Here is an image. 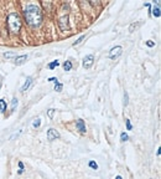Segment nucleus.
Returning a JSON list of instances; mask_svg holds the SVG:
<instances>
[{"label": "nucleus", "instance_id": "obj_1", "mask_svg": "<svg viewBox=\"0 0 161 179\" xmlns=\"http://www.w3.org/2000/svg\"><path fill=\"white\" fill-rule=\"evenodd\" d=\"M25 19L29 25L31 26H39L42 21V11L37 5H34V4H30V5L26 6L25 9Z\"/></svg>", "mask_w": 161, "mask_h": 179}, {"label": "nucleus", "instance_id": "obj_2", "mask_svg": "<svg viewBox=\"0 0 161 179\" xmlns=\"http://www.w3.org/2000/svg\"><path fill=\"white\" fill-rule=\"evenodd\" d=\"M7 26H9V30L12 34H18L20 29H21V19H20L19 14L10 12L7 15Z\"/></svg>", "mask_w": 161, "mask_h": 179}, {"label": "nucleus", "instance_id": "obj_3", "mask_svg": "<svg viewBox=\"0 0 161 179\" xmlns=\"http://www.w3.org/2000/svg\"><path fill=\"white\" fill-rule=\"evenodd\" d=\"M122 52H123V47L122 46H115L110 50V52H109V59H113L115 60L117 57H119L122 55Z\"/></svg>", "mask_w": 161, "mask_h": 179}, {"label": "nucleus", "instance_id": "obj_4", "mask_svg": "<svg viewBox=\"0 0 161 179\" xmlns=\"http://www.w3.org/2000/svg\"><path fill=\"white\" fill-rule=\"evenodd\" d=\"M57 138H60V133H58V131H56L55 128H50V130L47 131V139L48 141H55V139H57Z\"/></svg>", "mask_w": 161, "mask_h": 179}, {"label": "nucleus", "instance_id": "obj_5", "mask_svg": "<svg viewBox=\"0 0 161 179\" xmlns=\"http://www.w3.org/2000/svg\"><path fill=\"white\" fill-rule=\"evenodd\" d=\"M94 62V55H87L83 59V67L84 69H90Z\"/></svg>", "mask_w": 161, "mask_h": 179}, {"label": "nucleus", "instance_id": "obj_6", "mask_svg": "<svg viewBox=\"0 0 161 179\" xmlns=\"http://www.w3.org/2000/svg\"><path fill=\"white\" fill-rule=\"evenodd\" d=\"M76 127H77V130L82 133V134H84V133H86V124H84V121L83 119H81V118L77 119Z\"/></svg>", "mask_w": 161, "mask_h": 179}, {"label": "nucleus", "instance_id": "obj_7", "mask_svg": "<svg viewBox=\"0 0 161 179\" xmlns=\"http://www.w3.org/2000/svg\"><path fill=\"white\" fill-rule=\"evenodd\" d=\"M26 60H27V55H21V56H16V59H15V64L16 65H22V64H25L26 62Z\"/></svg>", "mask_w": 161, "mask_h": 179}, {"label": "nucleus", "instance_id": "obj_8", "mask_svg": "<svg viewBox=\"0 0 161 179\" xmlns=\"http://www.w3.org/2000/svg\"><path fill=\"white\" fill-rule=\"evenodd\" d=\"M31 84H32V77H27V78H26V81H25V84H24V86L21 87V90H20V91H21V92L24 93L25 91H27V90H29V87H30Z\"/></svg>", "mask_w": 161, "mask_h": 179}, {"label": "nucleus", "instance_id": "obj_9", "mask_svg": "<svg viewBox=\"0 0 161 179\" xmlns=\"http://www.w3.org/2000/svg\"><path fill=\"white\" fill-rule=\"evenodd\" d=\"M152 14H154L155 18H160L161 12H160V3H158V5L154 8V10H152Z\"/></svg>", "mask_w": 161, "mask_h": 179}, {"label": "nucleus", "instance_id": "obj_10", "mask_svg": "<svg viewBox=\"0 0 161 179\" xmlns=\"http://www.w3.org/2000/svg\"><path fill=\"white\" fill-rule=\"evenodd\" d=\"M6 111V101L5 99H0V112L4 113Z\"/></svg>", "mask_w": 161, "mask_h": 179}, {"label": "nucleus", "instance_id": "obj_11", "mask_svg": "<svg viewBox=\"0 0 161 179\" xmlns=\"http://www.w3.org/2000/svg\"><path fill=\"white\" fill-rule=\"evenodd\" d=\"M63 69H65V71H71V69H72V62H71V61H66L65 64H63Z\"/></svg>", "mask_w": 161, "mask_h": 179}, {"label": "nucleus", "instance_id": "obj_12", "mask_svg": "<svg viewBox=\"0 0 161 179\" xmlns=\"http://www.w3.org/2000/svg\"><path fill=\"white\" fill-rule=\"evenodd\" d=\"M18 98H16V97H14V98H12V101H11V111H15V108L16 107H18Z\"/></svg>", "mask_w": 161, "mask_h": 179}, {"label": "nucleus", "instance_id": "obj_13", "mask_svg": "<svg viewBox=\"0 0 161 179\" xmlns=\"http://www.w3.org/2000/svg\"><path fill=\"white\" fill-rule=\"evenodd\" d=\"M57 66H60V62L56 60V61H52L51 64H48V69L50 70H53L55 67H57Z\"/></svg>", "mask_w": 161, "mask_h": 179}, {"label": "nucleus", "instance_id": "obj_14", "mask_svg": "<svg viewBox=\"0 0 161 179\" xmlns=\"http://www.w3.org/2000/svg\"><path fill=\"white\" fill-rule=\"evenodd\" d=\"M62 87H63V86H62V84H60L58 80L55 81V90L57 91V92H61V91H62Z\"/></svg>", "mask_w": 161, "mask_h": 179}, {"label": "nucleus", "instance_id": "obj_15", "mask_svg": "<svg viewBox=\"0 0 161 179\" xmlns=\"http://www.w3.org/2000/svg\"><path fill=\"white\" fill-rule=\"evenodd\" d=\"M128 139H129V137H128V134H126L125 132H123L122 134H120V141H122V142H125V141H128Z\"/></svg>", "mask_w": 161, "mask_h": 179}, {"label": "nucleus", "instance_id": "obj_16", "mask_svg": "<svg viewBox=\"0 0 161 179\" xmlns=\"http://www.w3.org/2000/svg\"><path fill=\"white\" fill-rule=\"evenodd\" d=\"M84 39H86V35H82V36L79 37V39H78V40L76 41V43L73 44V46H77V45H79V44H81V43H82V41H83Z\"/></svg>", "mask_w": 161, "mask_h": 179}, {"label": "nucleus", "instance_id": "obj_17", "mask_svg": "<svg viewBox=\"0 0 161 179\" xmlns=\"http://www.w3.org/2000/svg\"><path fill=\"white\" fill-rule=\"evenodd\" d=\"M89 167L92 168V169H98V164L96 163V162L90 160V162H89Z\"/></svg>", "mask_w": 161, "mask_h": 179}, {"label": "nucleus", "instance_id": "obj_18", "mask_svg": "<svg viewBox=\"0 0 161 179\" xmlns=\"http://www.w3.org/2000/svg\"><path fill=\"white\" fill-rule=\"evenodd\" d=\"M125 123H126V128H128V131H130L131 128H133V126H131V123H130V121H129V119H125Z\"/></svg>", "mask_w": 161, "mask_h": 179}, {"label": "nucleus", "instance_id": "obj_19", "mask_svg": "<svg viewBox=\"0 0 161 179\" xmlns=\"http://www.w3.org/2000/svg\"><path fill=\"white\" fill-rule=\"evenodd\" d=\"M40 118H37L36 121H35V122H34V124H32V126H34L35 128H37V127H40V124H41V122H40Z\"/></svg>", "mask_w": 161, "mask_h": 179}, {"label": "nucleus", "instance_id": "obj_20", "mask_svg": "<svg viewBox=\"0 0 161 179\" xmlns=\"http://www.w3.org/2000/svg\"><path fill=\"white\" fill-rule=\"evenodd\" d=\"M146 45L149 47H152V46H155V43L154 41H151V40H149V41H146Z\"/></svg>", "mask_w": 161, "mask_h": 179}, {"label": "nucleus", "instance_id": "obj_21", "mask_svg": "<svg viewBox=\"0 0 161 179\" xmlns=\"http://www.w3.org/2000/svg\"><path fill=\"white\" fill-rule=\"evenodd\" d=\"M4 56H5V57H7V59H9V57H12V56H15V53H14V52H9V53H4Z\"/></svg>", "mask_w": 161, "mask_h": 179}, {"label": "nucleus", "instance_id": "obj_22", "mask_svg": "<svg viewBox=\"0 0 161 179\" xmlns=\"http://www.w3.org/2000/svg\"><path fill=\"white\" fill-rule=\"evenodd\" d=\"M53 112H55V110H52V108H51V110H48V116L51 118H52V116H53Z\"/></svg>", "mask_w": 161, "mask_h": 179}, {"label": "nucleus", "instance_id": "obj_23", "mask_svg": "<svg viewBox=\"0 0 161 179\" xmlns=\"http://www.w3.org/2000/svg\"><path fill=\"white\" fill-rule=\"evenodd\" d=\"M124 99H125V101H124V102H125V106L128 105V93L125 92V95H124Z\"/></svg>", "mask_w": 161, "mask_h": 179}, {"label": "nucleus", "instance_id": "obj_24", "mask_svg": "<svg viewBox=\"0 0 161 179\" xmlns=\"http://www.w3.org/2000/svg\"><path fill=\"white\" fill-rule=\"evenodd\" d=\"M19 167H20V169H24V163L22 162H19Z\"/></svg>", "mask_w": 161, "mask_h": 179}, {"label": "nucleus", "instance_id": "obj_25", "mask_svg": "<svg viewBox=\"0 0 161 179\" xmlns=\"http://www.w3.org/2000/svg\"><path fill=\"white\" fill-rule=\"evenodd\" d=\"M48 81H52V82H55V81H57V78H56V77H51V78H48Z\"/></svg>", "mask_w": 161, "mask_h": 179}, {"label": "nucleus", "instance_id": "obj_26", "mask_svg": "<svg viewBox=\"0 0 161 179\" xmlns=\"http://www.w3.org/2000/svg\"><path fill=\"white\" fill-rule=\"evenodd\" d=\"M115 179H123L120 176H117V177H115Z\"/></svg>", "mask_w": 161, "mask_h": 179}]
</instances>
